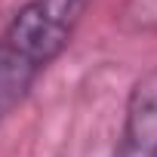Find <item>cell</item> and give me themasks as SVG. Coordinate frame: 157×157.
<instances>
[{
  "mask_svg": "<svg viewBox=\"0 0 157 157\" xmlns=\"http://www.w3.org/2000/svg\"><path fill=\"white\" fill-rule=\"evenodd\" d=\"M90 0H28L0 34V117L25 102L34 80L59 59Z\"/></svg>",
  "mask_w": 157,
  "mask_h": 157,
  "instance_id": "6da1fadb",
  "label": "cell"
},
{
  "mask_svg": "<svg viewBox=\"0 0 157 157\" xmlns=\"http://www.w3.org/2000/svg\"><path fill=\"white\" fill-rule=\"evenodd\" d=\"M117 157H157V71L145 74L129 93Z\"/></svg>",
  "mask_w": 157,
  "mask_h": 157,
  "instance_id": "7a4b0ae2",
  "label": "cell"
}]
</instances>
